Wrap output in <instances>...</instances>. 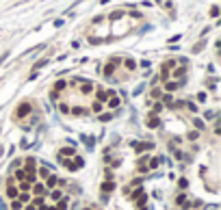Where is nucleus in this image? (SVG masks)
Here are the masks:
<instances>
[{
    "mask_svg": "<svg viewBox=\"0 0 221 210\" xmlns=\"http://www.w3.org/2000/svg\"><path fill=\"white\" fill-rule=\"evenodd\" d=\"M139 210H147V206H139Z\"/></svg>",
    "mask_w": 221,
    "mask_h": 210,
    "instance_id": "37998d69",
    "label": "nucleus"
},
{
    "mask_svg": "<svg viewBox=\"0 0 221 210\" xmlns=\"http://www.w3.org/2000/svg\"><path fill=\"white\" fill-rule=\"evenodd\" d=\"M165 104H169V106H171V104H173V100H171V98H169V93H167V95H165Z\"/></svg>",
    "mask_w": 221,
    "mask_h": 210,
    "instance_id": "a19ab883",
    "label": "nucleus"
},
{
    "mask_svg": "<svg viewBox=\"0 0 221 210\" xmlns=\"http://www.w3.org/2000/svg\"><path fill=\"white\" fill-rule=\"evenodd\" d=\"M96 98H98V102H106L110 95H108V91H104L102 87H98V89H96Z\"/></svg>",
    "mask_w": 221,
    "mask_h": 210,
    "instance_id": "9d476101",
    "label": "nucleus"
},
{
    "mask_svg": "<svg viewBox=\"0 0 221 210\" xmlns=\"http://www.w3.org/2000/svg\"><path fill=\"white\" fill-rule=\"evenodd\" d=\"M176 204H180V206H182V204H187V195H184V193H180V195L176 197Z\"/></svg>",
    "mask_w": 221,
    "mask_h": 210,
    "instance_id": "c756f323",
    "label": "nucleus"
},
{
    "mask_svg": "<svg viewBox=\"0 0 221 210\" xmlns=\"http://www.w3.org/2000/svg\"><path fill=\"white\" fill-rule=\"evenodd\" d=\"M67 156H74V147H67V150H61L57 158H67Z\"/></svg>",
    "mask_w": 221,
    "mask_h": 210,
    "instance_id": "f3484780",
    "label": "nucleus"
},
{
    "mask_svg": "<svg viewBox=\"0 0 221 210\" xmlns=\"http://www.w3.org/2000/svg\"><path fill=\"white\" fill-rule=\"evenodd\" d=\"M48 173H50V167H48V165H46V167H41V169H39V176H41L43 180L48 178Z\"/></svg>",
    "mask_w": 221,
    "mask_h": 210,
    "instance_id": "cd10ccee",
    "label": "nucleus"
},
{
    "mask_svg": "<svg viewBox=\"0 0 221 210\" xmlns=\"http://www.w3.org/2000/svg\"><path fill=\"white\" fill-rule=\"evenodd\" d=\"M219 15V7L215 4V7H210V17H217Z\"/></svg>",
    "mask_w": 221,
    "mask_h": 210,
    "instance_id": "473e14b6",
    "label": "nucleus"
},
{
    "mask_svg": "<svg viewBox=\"0 0 221 210\" xmlns=\"http://www.w3.org/2000/svg\"><path fill=\"white\" fill-rule=\"evenodd\" d=\"M176 63H178V61H173V59H169V61H165L163 65H161V78H163V80H167V78H169V74H171V69L176 67Z\"/></svg>",
    "mask_w": 221,
    "mask_h": 210,
    "instance_id": "f257e3e1",
    "label": "nucleus"
},
{
    "mask_svg": "<svg viewBox=\"0 0 221 210\" xmlns=\"http://www.w3.org/2000/svg\"><path fill=\"white\" fill-rule=\"evenodd\" d=\"M124 13L122 11H115V13H110V20H119V17H122Z\"/></svg>",
    "mask_w": 221,
    "mask_h": 210,
    "instance_id": "4c0bfd02",
    "label": "nucleus"
},
{
    "mask_svg": "<svg viewBox=\"0 0 221 210\" xmlns=\"http://www.w3.org/2000/svg\"><path fill=\"white\" fill-rule=\"evenodd\" d=\"M98 117H100V121H110V119H113V113H102Z\"/></svg>",
    "mask_w": 221,
    "mask_h": 210,
    "instance_id": "a878e982",
    "label": "nucleus"
},
{
    "mask_svg": "<svg viewBox=\"0 0 221 210\" xmlns=\"http://www.w3.org/2000/svg\"><path fill=\"white\" fill-rule=\"evenodd\" d=\"M15 178L20 180V182H22V180H26V171H24V169H17V171H15Z\"/></svg>",
    "mask_w": 221,
    "mask_h": 210,
    "instance_id": "c85d7f7f",
    "label": "nucleus"
},
{
    "mask_svg": "<svg viewBox=\"0 0 221 210\" xmlns=\"http://www.w3.org/2000/svg\"><path fill=\"white\" fill-rule=\"evenodd\" d=\"M43 65H48V59H41V61H37L35 63V67H33V71H37L39 67H43Z\"/></svg>",
    "mask_w": 221,
    "mask_h": 210,
    "instance_id": "393cba45",
    "label": "nucleus"
},
{
    "mask_svg": "<svg viewBox=\"0 0 221 210\" xmlns=\"http://www.w3.org/2000/svg\"><path fill=\"white\" fill-rule=\"evenodd\" d=\"M124 65H126L128 69H134V67H137V63H134V59H126V61H124Z\"/></svg>",
    "mask_w": 221,
    "mask_h": 210,
    "instance_id": "bb28decb",
    "label": "nucleus"
},
{
    "mask_svg": "<svg viewBox=\"0 0 221 210\" xmlns=\"http://www.w3.org/2000/svg\"><path fill=\"white\" fill-rule=\"evenodd\" d=\"M102 108H104V104H102V102H98V100H96L93 104H91V111L98 113V115H100V111H102Z\"/></svg>",
    "mask_w": 221,
    "mask_h": 210,
    "instance_id": "4be33fe9",
    "label": "nucleus"
},
{
    "mask_svg": "<svg viewBox=\"0 0 221 210\" xmlns=\"http://www.w3.org/2000/svg\"><path fill=\"white\" fill-rule=\"evenodd\" d=\"M24 210H35V206H33V204H31V206H26V208H24Z\"/></svg>",
    "mask_w": 221,
    "mask_h": 210,
    "instance_id": "79ce46f5",
    "label": "nucleus"
},
{
    "mask_svg": "<svg viewBox=\"0 0 221 210\" xmlns=\"http://www.w3.org/2000/svg\"><path fill=\"white\" fill-rule=\"evenodd\" d=\"M22 208H24V204H22L17 197H15V199H11V210H22Z\"/></svg>",
    "mask_w": 221,
    "mask_h": 210,
    "instance_id": "aec40b11",
    "label": "nucleus"
},
{
    "mask_svg": "<svg viewBox=\"0 0 221 210\" xmlns=\"http://www.w3.org/2000/svg\"><path fill=\"white\" fill-rule=\"evenodd\" d=\"M50 197L54 199V202H59V199L63 197V191H61V188H52V191H50Z\"/></svg>",
    "mask_w": 221,
    "mask_h": 210,
    "instance_id": "2eb2a0df",
    "label": "nucleus"
},
{
    "mask_svg": "<svg viewBox=\"0 0 221 210\" xmlns=\"http://www.w3.org/2000/svg\"><path fill=\"white\" fill-rule=\"evenodd\" d=\"M57 176H52V173H48V178H46V188H54V184H57Z\"/></svg>",
    "mask_w": 221,
    "mask_h": 210,
    "instance_id": "f8f14e48",
    "label": "nucleus"
},
{
    "mask_svg": "<svg viewBox=\"0 0 221 210\" xmlns=\"http://www.w3.org/2000/svg\"><path fill=\"white\" fill-rule=\"evenodd\" d=\"M119 63H122V61H119L117 57H113V59H110V61L106 63V65H104V74H106L108 78H110V76H113V71H115V69L119 67Z\"/></svg>",
    "mask_w": 221,
    "mask_h": 210,
    "instance_id": "7ed1b4c3",
    "label": "nucleus"
},
{
    "mask_svg": "<svg viewBox=\"0 0 221 210\" xmlns=\"http://www.w3.org/2000/svg\"><path fill=\"white\" fill-rule=\"evenodd\" d=\"M193 124H195V128H197V130H204V121H202V119H195V121H193Z\"/></svg>",
    "mask_w": 221,
    "mask_h": 210,
    "instance_id": "72a5a7b5",
    "label": "nucleus"
},
{
    "mask_svg": "<svg viewBox=\"0 0 221 210\" xmlns=\"http://www.w3.org/2000/svg\"><path fill=\"white\" fill-rule=\"evenodd\" d=\"M130 145H132L134 152H145V150H152L154 147V143H137V141H132Z\"/></svg>",
    "mask_w": 221,
    "mask_h": 210,
    "instance_id": "0eeeda50",
    "label": "nucleus"
},
{
    "mask_svg": "<svg viewBox=\"0 0 221 210\" xmlns=\"http://www.w3.org/2000/svg\"><path fill=\"white\" fill-rule=\"evenodd\" d=\"M178 87H182V80H171V83L165 80V91H167V93H169V91H176Z\"/></svg>",
    "mask_w": 221,
    "mask_h": 210,
    "instance_id": "6e6552de",
    "label": "nucleus"
},
{
    "mask_svg": "<svg viewBox=\"0 0 221 210\" xmlns=\"http://www.w3.org/2000/svg\"><path fill=\"white\" fill-rule=\"evenodd\" d=\"M184 74H187V67H178L176 71H173V76H176L178 80H182V83H184Z\"/></svg>",
    "mask_w": 221,
    "mask_h": 210,
    "instance_id": "dca6fc26",
    "label": "nucleus"
},
{
    "mask_svg": "<svg viewBox=\"0 0 221 210\" xmlns=\"http://www.w3.org/2000/svg\"><path fill=\"white\" fill-rule=\"evenodd\" d=\"M59 111H61L63 115H67V113H69V106H67V104H59Z\"/></svg>",
    "mask_w": 221,
    "mask_h": 210,
    "instance_id": "7c9ffc66",
    "label": "nucleus"
},
{
    "mask_svg": "<svg viewBox=\"0 0 221 210\" xmlns=\"http://www.w3.org/2000/svg\"><path fill=\"white\" fill-rule=\"evenodd\" d=\"M106 106H108V108H113V111H115V108H119V106H122V100H119L117 95H110V98L106 100Z\"/></svg>",
    "mask_w": 221,
    "mask_h": 210,
    "instance_id": "1a4fd4ad",
    "label": "nucleus"
},
{
    "mask_svg": "<svg viewBox=\"0 0 221 210\" xmlns=\"http://www.w3.org/2000/svg\"><path fill=\"white\" fill-rule=\"evenodd\" d=\"M20 191H22V193H28V191H31V182L28 180H22L20 182Z\"/></svg>",
    "mask_w": 221,
    "mask_h": 210,
    "instance_id": "412c9836",
    "label": "nucleus"
},
{
    "mask_svg": "<svg viewBox=\"0 0 221 210\" xmlns=\"http://www.w3.org/2000/svg\"><path fill=\"white\" fill-rule=\"evenodd\" d=\"M17 195H20V188L13 184V180H9V184H7V197L9 199H15Z\"/></svg>",
    "mask_w": 221,
    "mask_h": 210,
    "instance_id": "39448f33",
    "label": "nucleus"
},
{
    "mask_svg": "<svg viewBox=\"0 0 221 210\" xmlns=\"http://www.w3.org/2000/svg\"><path fill=\"white\" fill-rule=\"evenodd\" d=\"M178 186H180V188H187V186H189L187 178H180V180H178Z\"/></svg>",
    "mask_w": 221,
    "mask_h": 210,
    "instance_id": "2f4dec72",
    "label": "nucleus"
},
{
    "mask_svg": "<svg viewBox=\"0 0 221 210\" xmlns=\"http://www.w3.org/2000/svg\"><path fill=\"white\" fill-rule=\"evenodd\" d=\"M31 111H33V104L31 102H22L20 106H17V111H15V117H17V119H22V117H26Z\"/></svg>",
    "mask_w": 221,
    "mask_h": 210,
    "instance_id": "f03ea898",
    "label": "nucleus"
},
{
    "mask_svg": "<svg viewBox=\"0 0 221 210\" xmlns=\"http://www.w3.org/2000/svg\"><path fill=\"white\" fill-rule=\"evenodd\" d=\"M31 188H33V193H35V195H46V193H48L46 184H41V182H37V180L31 184Z\"/></svg>",
    "mask_w": 221,
    "mask_h": 210,
    "instance_id": "423d86ee",
    "label": "nucleus"
},
{
    "mask_svg": "<svg viewBox=\"0 0 221 210\" xmlns=\"http://www.w3.org/2000/svg\"><path fill=\"white\" fill-rule=\"evenodd\" d=\"M33 206H39V208L43 206V199H41V195H39V197H37V199H33Z\"/></svg>",
    "mask_w": 221,
    "mask_h": 210,
    "instance_id": "e433bc0d",
    "label": "nucleus"
},
{
    "mask_svg": "<svg viewBox=\"0 0 221 210\" xmlns=\"http://www.w3.org/2000/svg\"><path fill=\"white\" fill-rule=\"evenodd\" d=\"M74 83L80 87V93H91V91H93V85H91L89 80H80V78H76Z\"/></svg>",
    "mask_w": 221,
    "mask_h": 210,
    "instance_id": "20e7f679",
    "label": "nucleus"
},
{
    "mask_svg": "<svg viewBox=\"0 0 221 210\" xmlns=\"http://www.w3.org/2000/svg\"><path fill=\"white\" fill-rule=\"evenodd\" d=\"M65 89H67V83H65V80H59V83H57V85H54V93H57V95H59V93H61V91H65Z\"/></svg>",
    "mask_w": 221,
    "mask_h": 210,
    "instance_id": "4468645a",
    "label": "nucleus"
},
{
    "mask_svg": "<svg viewBox=\"0 0 221 210\" xmlns=\"http://www.w3.org/2000/svg\"><path fill=\"white\" fill-rule=\"evenodd\" d=\"M69 113H72V115H76V117H80V115H87V111H85V108H80V106H74V108H69Z\"/></svg>",
    "mask_w": 221,
    "mask_h": 210,
    "instance_id": "a211bd4d",
    "label": "nucleus"
},
{
    "mask_svg": "<svg viewBox=\"0 0 221 210\" xmlns=\"http://www.w3.org/2000/svg\"><path fill=\"white\" fill-rule=\"evenodd\" d=\"M161 111H163V104H161V102H156V104H154V115H156V113H161Z\"/></svg>",
    "mask_w": 221,
    "mask_h": 210,
    "instance_id": "58836bf2",
    "label": "nucleus"
},
{
    "mask_svg": "<svg viewBox=\"0 0 221 210\" xmlns=\"http://www.w3.org/2000/svg\"><path fill=\"white\" fill-rule=\"evenodd\" d=\"M17 199H20L22 204H26V202H28V193H22V195H17Z\"/></svg>",
    "mask_w": 221,
    "mask_h": 210,
    "instance_id": "c9c22d12",
    "label": "nucleus"
},
{
    "mask_svg": "<svg viewBox=\"0 0 221 210\" xmlns=\"http://www.w3.org/2000/svg\"><path fill=\"white\" fill-rule=\"evenodd\" d=\"M113 188H115V184H113V180H106L104 184H102V191H104V193H110V191H113Z\"/></svg>",
    "mask_w": 221,
    "mask_h": 210,
    "instance_id": "6ab92c4d",
    "label": "nucleus"
},
{
    "mask_svg": "<svg viewBox=\"0 0 221 210\" xmlns=\"http://www.w3.org/2000/svg\"><path fill=\"white\" fill-rule=\"evenodd\" d=\"M137 169H139L141 173H145V171H150V169H147V156H143L139 162H137Z\"/></svg>",
    "mask_w": 221,
    "mask_h": 210,
    "instance_id": "ddd939ff",
    "label": "nucleus"
},
{
    "mask_svg": "<svg viewBox=\"0 0 221 210\" xmlns=\"http://www.w3.org/2000/svg\"><path fill=\"white\" fill-rule=\"evenodd\" d=\"M187 106H189V111H191V113H197V106H195V104H193V102H189Z\"/></svg>",
    "mask_w": 221,
    "mask_h": 210,
    "instance_id": "ea45409f",
    "label": "nucleus"
},
{
    "mask_svg": "<svg viewBox=\"0 0 221 210\" xmlns=\"http://www.w3.org/2000/svg\"><path fill=\"white\" fill-rule=\"evenodd\" d=\"M158 126H161V119H158L156 115H150V117H147V128H158Z\"/></svg>",
    "mask_w": 221,
    "mask_h": 210,
    "instance_id": "9b49d317",
    "label": "nucleus"
},
{
    "mask_svg": "<svg viewBox=\"0 0 221 210\" xmlns=\"http://www.w3.org/2000/svg\"><path fill=\"white\" fill-rule=\"evenodd\" d=\"M145 202H147V195H145V193H139V195H137V206H145Z\"/></svg>",
    "mask_w": 221,
    "mask_h": 210,
    "instance_id": "5701e85b",
    "label": "nucleus"
},
{
    "mask_svg": "<svg viewBox=\"0 0 221 210\" xmlns=\"http://www.w3.org/2000/svg\"><path fill=\"white\" fill-rule=\"evenodd\" d=\"M206 98H208V95L204 93V91H199V93H197V100H199V102H202V104H204V102H206Z\"/></svg>",
    "mask_w": 221,
    "mask_h": 210,
    "instance_id": "f704fd0d",
    "label": "nucleus"
},
{
    "mask_svg": "<svg viewBox=\"0 0 221 210\" xmlns=\"http://www.w3.org/2000/svg\"><path fill=\"white\" fill-rule=\"evenodd\" d=\"M57 210H67V199H59V204H57Z\"/></svg>",
    "mask_w": 221,
    "mask_h": 210,
    "instance_id": "b1692460",
    "label": "nucleus"
}]
</instances>
